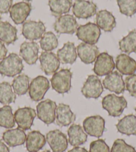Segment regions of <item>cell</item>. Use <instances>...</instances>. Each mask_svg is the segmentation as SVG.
Listing matches in <instances>:
<instances>
[{"label":"cell","mask_w":136,"mask_h":152,"mask_svg":"<svg viewBox=\"0 0 136 152\" xmlns=\"http://www.w3.org/2000/svg\"><path fill=\"white\" fill-rule=\"evenodd\" d=\"M23 69L22 59L18 54L10 53L0 61V74L7 77H15Z\"/></svg>","instance_id":"cell-1"},{"label":"cell","mask_w":136,"mask_h":152,"mask_svg":"<svg viewBox=\"0 0 136 152\" xmlns=\"http://www.w3.org/2000/svg\"><path fill=\"white\" fill-rule=\"evenodd\" d=\"M102 107L112 117H119L123 113L127 107V102L124 96H118L116 94H108L103 97Z\"/></svg>","instance_id":"cell-2"},{"label":"cell","mask_w":136,"mask_h":152,"mask_svg":"<svg viewBox=\"0 0 136 152\" xmlns=\"http://www.w3.org/2000/svg\"><path fill=\"white\" fill-rule=\"evenodd\" d=\"M72 72L69 69H62L56 72L51 79V86L53 90L60 94L67 93L72 88Z\"/></svg>","instance_id":"cell-3"},{"label":"cell","mask_w":136,"mask_h":152,"mask_svg":"<svg viewBox=\"0 0 136 152\" xmlns=\"http://www.w3.org/2000/svg\"><path fill=\"white\" fill-rule=\"evenodd\" d=\"M76 36L84 43L95 45L98 42L101 36V29L96 23L89 22L78 27Z\"/></svg>","instance_id":"cell-4"},{"label":"cell","mask_w":136,"mask_h":152,"mask_svg":"<svg viewBox=\"0 0 136 152\" xmlns=\"http://www.w3.org/2000/svg\"><path fill=\"white\" fill-rule=\"evenodd\" d=\"M50 82L47 77L39 75L32 80L29 87V96L31 100L39 102L43 99L46 92L50 89Z\"/></svg>","instance_id":"cell-5"},{"label":"cell","mask_w":136,"mask_h":152,"mask_svg":"<svg viewBox=\"0 0 136 152\" xmlns=\"http://www.w3.org/2000/svg\"><path fill=\"white\" fill-rule=\"evenodd\" d=\"M57 105L51 99H45L37 104V115L41 121L46 125L53 123L56 120V110Z\"/></svg>","instance_id":"cell-6"},{"label":"cell","mask_w":136,"mask_h":152,"mask_svg":"<svg viewBox=\"0 0 136 152\" xmlns=\"http://www.w3.org/2000/svg\"><path fill=\"white\" fill-rule=\"evenodd\" d=\"M103 91V85L97 75H89L81 88V93L86 98L97 99Z\"/></svg>","instance_id":"cell-7"},{"label":"cell","mask_w":136,"mask_h":152,"mask_svg":"<svg viewBox=\"0 0 136 152\" xmlns=\"http://www.w3.org/2000/svg\"><path fill=\"white\" fill-rule=\"evenodd\" d=\"M78 23L74 16L66 14L59 16L53 24V28L59 34H66L72 35L75 33L78 28Z\"/></svg>","instance_id":"cell-8"},{"label":"cell","mask_w":136,"mask_h":152,"mask_svg":"<svg viewBox=\"0 0 136 152\" xmlns=\"http://www.w3.org/2000/svg\"><path fill=\"white\" fill-rule=\"evenodd\" d=\"M105 119L102 116H89L84 119L83 127L84 131L90 136L100 137L105 130Z\"/></svg>","instance_id":"cell-9"},{"label":"cell","mask_w":136,"mask_h":152,"mask_svg":"<svg viewBox=\"0 0 136 152\" xmlns=\"http://www.w3.org/2000/svg\"><path fill=\"white\" fill-rule=\"evenodd\" d=\"M116 67L113 57L107 52L99 53L94 64L93 71L97 76H104L110 74Z\"/></svg>","instance_id":"cell-10"},{"label":"cell","mask_w":136,"mask_h":152,"mask_svg":"<svg viewBox=\"0 0 136 152\" xmlns=\"http://www.w3.org/2000/svg\"><path fill=\"white\" fill-rule=\"evenodd\" d=\"M45 31V26L42 21H26L23 23L22 35L26 39L35 41L42 38Z\"/></svg>","instance_id":"cell-11"},{"label":"cell","mask_w":136,"mask_h":152,"mask_svg":"<svg viewBox=\"0 0 136 152\" xmlns=\"http://www.w3.org/2000/svg\"><path fill=\"white\" fill-rule=\"evenodd\" d=\"M46 142L53 152H64L68 147V141L66 134L60 130L55 129L49 132L46 135Z\"/></svg>","instance_id":"cell-12"},{"label":"cell","mask_w":136,"mask_h":152,"mask_svg":"<svg viewBox=\"0 0 136 152\" xmlns=\"http://www.w3.org/2000/svg\"><path fill=\"white\" fill-rule=\"evenodd\" d=\"M35 117V110L29 107L19 108L14 113L15 121L19 128L23 130H29L31 128Z\"/></svg>","instance_id":"cell-13"},{"label":"cell","mask_w":136,"mask_h":152,"mask_svg":"<svg viewBox=\"0 0 136 152\" xmlns=\"http://www.w3.org/2000/svg\"><path fill=\"white\" fill-rule=\"evenodd\" d=\"M97 12V5L94 2L87 0H75L72 12L78 19H88L95 15Z\"/></svg>","instance_id":"cell-14"},{"label":"cell","mask_w":136,"mask_h":152,"mask_svg":"<svg viewBox=\"0 0 136 152\" xmlns=\"http://www.w3.org/2000/svg\"><path fill=\"white\" fill-rule=\"evenodd\" d=\"M103 86L106 89L116 94H123L126 90V84L122 75L116 71L105 76L103 80Z\"/></svg>","instance_id":"cell-15"},{"label":"cell","mask_w":136,"mask_h":152,"mask_svg":"<svg viewBox=\"0 0 136 152\" xmlns=\"http://www.w3.org/2000/svg\"><path fill=\"white\" fill-rule=\"evenodd\" d=\"M31 11L30 3L21 1L13 5L10 10V18L16 25L23 23Z\"/></svg>","instance_id":"cell-16"},{"label":"cell","mask_w":136,"mask_h":152,"mask_svg":"<svg viewBox=\"0 0 136 152\" xmlns=\"http://www.w3.org/2000/svg\"><path fill=\"white\" fill-rule=\"evenodd\" d=\"M41 69L46 75L54 74L58 71L60 61L58 56L51 51H43L39 56Z\"/></svg>","instance_id":"cell-17"},{"label":"cell","mask_w":136,"mask_h":152,"mask_svg":"<svg viewBox=\"0 0 136 152\" xmlns=\"http://www.w3.org/2000/svg\"><path fill=\"white\" fill-rule=\"evenodd\" d=\"M76 50L81 61L86 64L94 63L99 54V49L96 45L84 42L79 44L76 48Z\"/></svg>","instance_id":"cell-18"},{"label":"cell","mask_w":136,"mask_h":152,"mask_svg":"<svg viewBox=\"0 0 136 152\" xmlns=\"http://www.w3.org/2000/svg\"><path fill=\"white\" fill-rule=\"evenodd\" d=\"M116 67L121 74L131 75L136 72V61L127 54H119L116 58Z\"/></svg>","instance_id":"cell-19"},{"label":"cell","mask_w":136,"mask_h":152,"mask_svg":"<svg viewBox=\"0 0 136 152\" xmlns=\"http://www.w3.org/2000/svg\"><path fill=\"white\" fill-rule=\"evenodd\" d=\"M39 45L34 42H25L20 46V54L27 64L34 65L38 59Z\"/></svg>","instance_id":"cell-20"},{"label":"cell","mask_w":136,"mask_h":152,"mask_svg":"<svg viewBox=\"0 0 136 152\" xmlns=\"http://www.w3.org/2000/svg\"><path fill=\"white\" fill-rule=\"evenodd\" d=\"M75 115L70 109L69 105L59 104L56 107V124L60 127L69 126L75 120Z\"/></svg>","instance_id":"cell-21"},{"label":"cell","mask_w":136,"mask_h":152,"mask_svg":"<svg viewBox=\"0 0 136 152\" xmlns=\"http://www.w3.org/2000/svg\"><path fill=\"white\" fill-rule=\"evenodd\" d=\"M27 135L25 132L20 128L8 129L4 132L3 140L10 147H16L21 145L26 142Z\"/></svg>","instance_id":"cell-22"},{"label":"cell","mask_w":136,"mask_h":152,"mask_svg":"<svg viewBox=\"0 0 136 152\" xmlns=\"http://www.w3.org/2000/svg\"><path fill=\"white\" fill-rule=\"evenodd\" d=\"M46 138L39 131H31L27 135L26 140V149L29 152H38L44 147Z\"/></svg>","instance_id":"cell-23"},{"label":"cell","mask_w":136,"mask_h":152,"mask_svg":"<svg viewBox=\"0 0 136 152\" xmlns=\"http://www.w3.org/2000/svg\"><path fill=\"white\" fill-rule=\"evenodd\" d=\"M96 25L100 29L106 32H110L116 28V20L110 12L103 10L97 13L96 18Z\"/></svg>","instance_id":"cell-24"},{"label":"cell","mask_w":136,"mask_h":152,"mask_svg":"<svg viewBox=\"0 0 136 152\" xmlns=\"http://www.w3.org/2000/svg\"><path fill=\"white\" fill-rule=\"evenodd\" d=\"M74 43L70 42L64 43L63 47L58 50L57 56L63 64H73L77 59V52Z\"/></svg>","instance_id":"cell-25"},{"label":"cell","mask_w":136,"mask_h":152,"mask_svg":"<svg viewBox=\"0 0 136 152\" xmlns=\"http://www.w3.org/2000/svg\"><path fill=\"white\" fill-rule=\"evenodd\" d=\"M69 142L73 147L83 145L88 140V135L84 132L82 127L78 124H72L67 130Z\"/></svg>","instance_id":"cell-26"},{"label":"cell","mask_w":136,"mask_h":152,"mask_svg":"<svg viewBox=\"0 0 136 152\" xmlns=\"http://www.w3.org/2000/svg\"><path fill=\"white\" fill-rule=\"evenodd\" d=\"M118 131L126 135H136V116L129 114L119 119L116 124Z\"/></svg>","instance_id":"cell-27"},{"label":"cell","mask_w":136,"mask_h":152,"mask_svg":"<svg viewBox=\"0 0 136 152\" xmlns=\"http://www.w3.org/2000/svg\"><path fill=\"white\" fill-rule=\"evenodd\" d=\"M18 29L8 21H0V40L10 45L18 40Z\"/></svg>","instance_id":"cell-28"},{"label":"cell","mask_w":136,"mask_h":152,"mask_svg":"<svg viewBox=\"0 0 136 152\" xmlns=\"http://www.w3.org/2000/svg\"><path fill=\"white\" fill-rule=\"evenodd\" d=\"M48 5L51 14L59 17L69 12L73 5L72 0H49Z\"/></svg>","instance_id":"cell-29"},{"label":"cell","mask_w":136,"mask_h":152,"mask_svg":"<svg viewBox=\"0 0 136 152\" xmlns=\"http://www.w3.org/2000/svg\"><path fill=\"white\" fill-rule=\"evenodd\" d=\"M119 50L122 52L130 54L136 53V30L129 32L126 36L119 42Z\"/></svg>","instance_id":"cell-30"},{"label":"cell","mask_w":136,"mask_h":152,"mask_svg":"<svg viewBox=\"0 0 136 152\" xmlns=\"http://www.w3.org/2000/svg\"><path fill=\"white\" fill-rule=\"evenodd\" d=\"M12 86L15 94L18 96L25 95L29 90V77L26 74L19 75L13 79Z\"/></svg>","instance_id":"cell-31"},{"label":"cell","mask_w":136,"mask_h":152,"mask_svg":"<svg viewBox=\"0 0 136 152\" xmlns=\"http://www.w3.org/2000/svg\"><path fill=\"white\" fill-rule=\"evenodd\" d=\"M16 96L13 91L12 86L7 81L0 83V103L4 105H8L14 103Z\"/></svg>","instance_id":"cell-32"},{"label":"cell","mask_w":136,"mask_h":152,"mask_svg":"<svg viewBox=\"0 0 136 152\" xmlns=\"http://www.w3.org/2000/svg\"><path fill=\"white\" fill-rule=\"evenodd\" d=\"M14 115L12 108L10 105H4L0 107V126L7 129H11L15 126Z\"/></svg>","instance_id":"cell-33"},{"label":"cell","mask_w":136,"mask_h":152,"mask_svg":"<svg viewBox=\"0 0 136 152\" xmlns=\"http://www.w3.org/2000/svg\"><path fill=\"white\" fill-rule=\"evenodd\" d=\"M41 48L45 51H51L55 50L58 46V39L51 31L45 32L40 42Z\"/></svg>","instance_id":"cell-34"},{"label":"cell","mask_w":136,"mask_h":152,"mask_svg":"<svg viewBox=\"0 0 136 152\" xmlns=\"http://www.w3.org/2000/svg\"><path fill=\"white\" fill-rule=\"evenodd\" d=\"M121 13L132 17L136 13V0H117Z\"/></svg>","instance_id":"cell-35"},{"label":"cell","mask_w":136,"mask_h":152,"mask_svg":"<svg viewBox=\"0 0 136 152\" xmlns=\"http://www.w3.org/2000/svg\"><path fill=\"white\" fill-rule=\"evenodd\" d=\"M110 152H136L133 146L127 144L124 140L118 139L114 142Z\"/></svg>","instance_id":"cell-36"},{"label":"cell","mask_w":136,"mask_h":152,"mask_svg":"<svg viewBox=\"0 0 136 152\" xmlns=\"http://www.w3.org/2000/svg\"><path fill=\"white\" fill-rule=\"evenodd\" d=\"M89 152H110V150L105 141L99 139L90 143Z\"/></svg>","instance_id":"cell-37"},{"label":"cell","mask_w":136,"mask_h":152,"mask_svg":"<svg viewBox=\"0 0 136 152\" xmlns=\"http://www.w3.org/2000/svg\"><path fill=\"white\" fill-rule=\"evenodd\" d=\"M126 89L132 97H136V75L133 74L127 76L125 79Z\"/></svg>","instance_id":"cell-38"},{"label":"cell","mask_w":136,"mask_h":152,"mask_svg":"<svg viewBox=\"0 0 136 152\" xmlns=\"http://www.w3.org/2000/svg\"><path fill=\"white\" fill-rule=\"evenodd\" d=\"M13 5V0H0V13H7Z\"/></svg>","instance_id":"cell-39"},{"label":"cell","mask_w":136,"mask_h":152,"mask_svg":"<svg viewBox=\"0 0 136 152\" xmlns=\"http://www.w3.org/2000/svg\"><path fill=\"white\" fill-rule=\"evenodd\" d=\"M7 48H5L4 42H2L0 40V60H2L3 59H4L5 58V56L7 55Z\"/></svg>","instance_id":"cell-40"},{"label":"cell","mask_w":136,"mask_h":152,"mask_svg":"<svg viewBox=\"0 0 136 152\" xmlns=\"http://www.w3.org/2000/svg\"><path fill=\"white\" fill-rule=\"evenodd\" d=\"M0 152H10L9 148L1 140H0Z\"/></svg>","instance_id":"cell-41"},{"label":"cell","mask_w":136,"mask_h":152,"mask_svg":"<svg viewBox=\"0 0 136 152\" xmlns=\"http://www.w3.org/2000/svg\"><path fill=\"white\" fill-rule=\"evenodd\" d=\"M68 152H88L85 148L80 147H75Z\"/></svg>","instance_id":"cell-42"},{"label":"cell","mask_w":136,"mask_h":152,"mask_svg":"<svg viewBox=\"0 0 136 152\" xmlns=\"http://www.w3.org/2000/svg\"><path fill=\"white\" fill-rule=\"evenodd\" d=\"M42 152H51L50 150H45V151H42Z\"/></svg>","instance_id":"cell-43"},{"label":"cell","mask_w":136,"mask_h":152,"mask_svg":"<svg viewBox=\"0 0 136 152\" xmlns=\"http://www.w3.org/2000/svg\"><path fill=\"white\" fill-rule=\"evenodd\" d=\"M23 1H30L31 0H23Z\"/></svg>","instance_id":"cell-44"},{"label":"cell","mask_w":136,"mask_h":152,"mask_svg":"<svg viewBox=\"0 0 136 152\" xmlns=\"http://www.w3.org/2000/svg\"><path fill=\"white\" fill-rule=\"evenodd\" d=\"M135 113H136V106H135Z\"/></svg>","instance_id":"cell-45"},{"label":"cell","mask_w":136,"mask_h":152,"mask_svg":"<svg viewBox=\"0 0 136 152\" xmlns=\"http://www.w3.org/2000/svg\"><path fill=\"white\" fill-rule=\"evenodd\" d=\"M0 21H1V16H0Z\"/></svg>","instance_id":"cell-46"}]
</instances>
